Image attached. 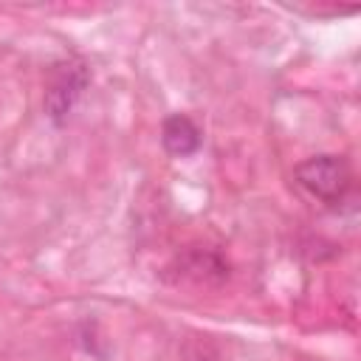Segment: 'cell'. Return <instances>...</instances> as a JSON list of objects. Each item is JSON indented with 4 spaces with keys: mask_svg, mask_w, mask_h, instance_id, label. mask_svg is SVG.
I'll return each mask as SVG.
<instances>
[{
    "mask_svg": "<svg viewBox=\"0 0 361 361\" xmlns=\"http://www.w3.org/2000/svg\"><path fill=\"white\" fill-rule=\"evenodd\" d=\"M161 144H164V149H166L169 155L186 158V155H195V152L200 149L203 133H200V127H197L189 116L172 113V116H166L164 124H161Z\"/></svg>",
    "mask_w": 361,
    "mask_h": 361,
    "instance_id": "obj_4",
    "label": "cell"
},
{
    "mask_svg": "<svg viewBox=\"0 0 361 361\" xmlns=\"http://www.w3.org/2000/svg\"><path fill=\"white\" fill-rule=\"evenodd\" d=\"M293 178L310 197H316L322 203L344 200V195L350 192V183H353V172H350L347 161L341 155H330V152L305 158L293 169Z\"/></svg>",
    "mask_w": 361,
    "mask_h": 361,
    "instance_id": "obj_1",
    "label": "cell"
},
{
    "mask_svg": "<svg viewBox=\"0 0 361 361\" xmlns=\"http://www.w3.org/2000/svg\"><path fill=\"white\" fill-rule=\"evenodd\" d=\"M172 271L178 274V282H195V285H217L228 276V265L223 262V257L206 248L186 251L183 257L175 259Z\"/></svg>",
    "mask_w": 361,
    "mask_h": 361,
    "instance_id": "obj_3",
    "label": "cell"
},
{
    "mask_svg": "<svg viewBox=\"0 0 361 361\" xmlns=\"http://www.w3.org/2000/svg\"><path fill=\"white\" fill-rule=\"evenodd\" d=\"M87 85H90V68L85 59H65V62L54 65L48 85H45V99H42L45 116L54 124H62L71 116V110L76 107V102Z\"/></svg>",
    "mask_w": 361,
    "mask_h": 361,
    "instance_id": "obj_2",
    "label": "cell"
}]
</instances>
